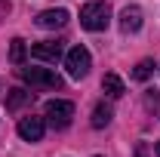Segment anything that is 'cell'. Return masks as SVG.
I'll return each mask as SVG.
<instances>
[{"label": "cell", "mask_w": 160, "mask_h": 157, "mask_svg": "<svg viewBox=\"0 0 160 157\" xmlns=\"http://www.w3.org/2000/svg\"><path fill=\"white\" fill-rule=\"evenodd\" d=\"M68 19H71L68 9H46V13L37 16V25H40V28H65Z\"/></svg>", "instance_id": "7"}, {"label": "cell", "mask_w": 160, "mask_h": 157, "mask_svg": "<svg viewBox=\"0 0 160 157\" xmlns=\"http://www.w3.org/2000/svg\"><path fill=\"white\" fill-rule=\"evenodd\" d=\"M120 28H123L126 34H132V31L142 28V9L139 6H126V9L120 13Z\"/></svg>", "instance_id": "8"}, {"label": "cell", "mask_w": 160, "mask_h": 157, "mask_svg": "<svg viewBox=\"0 0 160 157\" xmlns=\"http://www.w3.org/2000/svg\"><path fill=\"white\" fill-rule=\"evenodd\" d=\"M102 89H105L111 99H120L123 93H126V86H123V80H120L117 74H105V77H102Z\"/></svg>", "instance_id": "10"}, {"label": "cell", "mask_w": 160, "mask_h": 157, "mask_svg": "<svg viewBox=\"0 0 160 157\" xmlns=\"http://www.w3.org/2000/svg\"><path fill=\"white\" fill-rule=\"evenodd\" d=\"M43 114H46V123H49V126L65 129V126L71 123V117H74V105L65 102V99H52V102H46Z\"/></svg>", "instance_id": "3"}, {"label": "cell", "mask_w": 160, "mask_h": 157, "mask_svg": "<svg viewBox=\"0 0 160 157\" xmlns=\"http://www.w3.org/2000/svg\"><path fill=\"white\" fill-rule=\"evenodd\" d=\"M108 22H111L108 3H86V6L80 9V25H83L86 31H105Z\"/></svg>", "instance_id": "1"}, {"label": "cell", "mask_w": 160, "mask_h": 157, "mask_svg": "<svg viewBox=\"0 0 160 157\" xmlns=\"http://www.w3.org/2000/svg\"><path fill=\"white\" fill-rule=\"evenodd\" d=\"M65 68H68V74H71L74 80L86 77L89 68H92V56H89V49H86V46H74V49H68V56H65Z\"/></svg>", "instance_id": "4"}, {"label": "cell", "mask_w": 160, "mask_h": 157, "mask_svg": "<svg viewBox=\"0 0 160 157\" xmlns=\"http://www.w3.org/2000/svg\"><path fill=\"white\" fill-rule=\"evenodd\" d=\"M157 157H160V142H157Z\"/></svg>", "instance_id": "14"}, {"label": "cell", "mask_w": 160, "mask_h": 157, "mask_svg": "<svg viewBox=\"0 0 160 157\" xmlns=\"http://www.w3.org/2000/svg\"><path fill=\"white\" fill-rule=\"evenodd\" d=\"M43 129H46V120L43 117H22L19 120V136L25 139V142H40L43 139Z\"/></svg>", "instance_id": "5"}, {"label": "cell", "mask_w": 160, "mask_h": 157, "mask_svg": "<svg viewBox=\"0 0 160 157\" xmlns=\"http://www.w3.org/2000/svg\"><path fill=\"white\" fill-rule=\"evenodd\" d=\"M151 74H154V62H148V59L139 62V65L132 68V80H148Z\"/></svg>", "instance_id": "13"}, {"label": "cell", "mask_w": 160, "mask_h": 157, "mask_svg": "<svg viewBox=\"0 0 160 157\" xmlns=\"http://www.w3.org/2000/svg\"><path fill=\"white\" fill-rule=\"evenodd\" d=\"M62 49H65L62 40H40V43L31 46V56L40 62H56V59H62Z\"/></svg>", "instance_id": "6"}, {"label": "cell", "mask_w": 160, "mask_h": 157, "mask_svg": "<svg viewBox=\"0 0 160 157\" xmlns=\"http://www.w3.org/2000/svg\"><path fill=\"white\" fill-rule=\"evenodd\" d=\"M25 53H28V46H25L22 37H16L9 43V62H12V65H22V62H25Z\"/></svg>", "instance_id": "12"}, {"label": "cell", "mask_w": 160, "mask_h": 157, "mask_svg": "<svg viewBox=\"0 0 160 157\" xmlns=\"http://www.w3.org/2000/svg\"><path fill=\"white\" fill-rule=\"evenodd\" d=\"M22 80L31 86H40V89H62V83H65L56 74V68H22Z\"/></svg>", "instance_id": "2"}, {"label": "cell", "mask_w": 160, "mask_h": 157, "mask_svg": "<svg viewBox=\"0 0 160 157\" xmlns=\"http://www.w3.org/2000/svg\"><path fill=\"white\" fill-rule=\"evenodd\" d=\"M111 117H114V111H111V105H105V102H99L96 108H92V129H105L108 123H111Z\"/></svg>", "instance_id": "9"}, {"label": "cell", "mask_w": 160, "mask_h": 157, "mask_svg": "<svg viewBox=\"0 0 160 157\" xmlns=\"http://www.w3.org/2000/svg\"><path fill=\"white\" fill-rule=\"evenodd\" d=\"M28 102H31V93H25V89H9L6 93V108L9 111H16L22 105H28Z\"/></svg>", "instance_id": "11"}]
</instances>
